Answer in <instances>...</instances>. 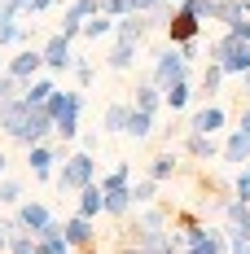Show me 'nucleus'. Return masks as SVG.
<instances>
[{
  "instance_id": "f257e3e1",
  "label": "nucleus",
  "mask_w": 250,
  "mask_h": 254,
  "mask_svg": "<svg viewBox=\"0 0 250 254\" xmlns=\"http://www.w3.org/2000/svg\"><path fill=\"white\" fill-rule=\"evenodd\" d=\"M88 180H92V158L88 153L71 158V167L62 171V189H88Z\"/></svg>"
},
{
  "instance_id": "f03ea898",
  "label": "nucleus",
  "mask_w": 250,
  "mask_h": 254,
  "mask_svg": "<svg viewBox=\"0 0 250 254\" xmlns=\"http://www.w3.org/2000/svg\"><path fill=\"white\" fill-rule=\"evenodd\" d=\"M18 224H22V228H31L35 237H40V232L49 228L53 219H49V210H44V206H35V202H31V206H22V210H18Z\"/></svg>"
},
{
  "instance_id": "7ed1b4c3",
  "label": "nucleus",
  "mask_w": 250,
  "mask_h": 254,
  "mask_svg": "<svg viewBox=\"0 0 250 254\" xmlns=\"http://www.w3.org/2000/svg\"><path fill=\"white\" fill-rule=\"evenodd\" d=\"M62 237H66L71 246H88V241H92V224H88V215H79V219H71V224L62 228Z\"/></svg>"
},
{
  "instance_id": "20e7f679",
  "label": "nucleus",
  "mask_w": 250,
  "mask_h": 254,
  "mask_svg": "<svg viewBox=\"0 0 250 254\" xmlns=\"http://www.w3.org/2000/svg\"><path fill=\"white\" fill-rule=\"evenodd\" d=\"M127 206H132V193H127L123 184H119V189H105V210H110V215H123Z\"/></svg>"
},
{
  "instance_id": "39448f33",
  "label": "nucleus",
  "mask_w": 250,
  "mask_h": 254,
  "mask_svg": "<svg viewBox=\"0 0 250 254\" xmlns=\"http://www.w3.org/2000/svg\"><path fill=\"white\" fill-rule=\"evenodd\" d=\"M193 18H198V13H189V9H184V13L171 22V40H193V31H198V22H193Z\"/></svg>"
},
{
  "instance_id": "423d86ee",
  "label": "nucleus",
  "mask_w": 250,
  "mask_h": 254,
  "mask_svg": "<svg viewBox=\"0 0 250 254\" xmlns=\"http://www.w3.org/2000/svg\"><path fill=\"white\" fill-rule=\"evenodd\" d=\"M44 62H49L53 70H66V66H71V57H66V40H53L49 53H44Z\"/></svg>"
},
{
  "instance_id": "0eeeda50",
  "label": "nucleus",
  "mask_w": 250,
  "mask_h": 254,
  "mask_svg": "<svg viewBox=\"0 0 250 254\" xmlns=\"http://www.w3.org/2000/svg\"><path fill=\"white\" fill-rule=\"evenodd\" d=\"M220 123H224V114H220V110H202L198 119H193V131H202V136H211V131H215Z\"/></svg>"
},
{
  "instance_id": "6e6552de",
  "label": "nucleus",
  "mask_w": 250,
  "mask_h": 254,
  "mask_svg": "<svg viewBox=\"0 0 250 254\" xmlns=\"http://www.w3.org/2000/svg\"><path fill=\"white\" fill-rule=\"evenodd\" d=\"M40 246L31 241V232H13V241H9V254H35Z\"/></svg>"
},
{
  "instance_id": "1a4fd4ad",
  "label": "nucleus",
  "mask_w": 250,
  "mask_h": 254,
  "mask_svg": "<svg viewBox=\"0 0 250 254\" xmlns=\"http://www.w3.org/2000/svg\"><path fill=\"white\" fill-rule=\"evenodd\" d=\"M127 123H132V114H127L123 105H114V110L105 114V127H114V131H127Z\"/></svg>"
},
{
  "instance_id": "9d476101",
  "label": "nucleus",
  "mask_w": 250,
  "mask_h": 254,
  "mask_svg": "<svg viewBox=\"0 0 250 254\" xmlns=\"http://www.w3.org/2000/svg\"><path fill=\"white\" fill-rule=\"evenodd\" d=\"M35 66H40V57H35V53H22V57L13 62V75H18V79H26L31 70H35Z\"/></svg>"
},
{
  "instance_id": "9b49d317",
  "label": "nucleus",
  "mask_w": 250,
  "mask_h": 254,
  "mask_svg": "<svg viewBox=\"0 0 250 254\" xmlns=\"http://www.w3.org/2000/svg\"><path fill=\"white\" fill-rule=\"evenodd\" d=\"M127 131H132V136H145V131H150V114H145V110H132V123H127Z\"/></svg>"
},
{
  "instance_id": "f8f14e48",
  "label": "nucleus",
  "mask_w": 250,
  "mask_h": 254,
  "mask_svg": "<svg viewBox=\"0 0 250 254\" xmlns=\"http://www.w3.org/2000/svg\"><path fill=\"white\" fill-rule=\"evenodd\" d=\"M31 167H35L40 176H49V167H53V153H49V149H31Z\"/></svg>"
},
{
  "instance_id": "ddd939ff",
  "label": "nucleus",
  "mask_w": 250,
  "mask_h": 254,
  "mask_svg": "<svg viewBox=\"0 0 250 254\" xmlns=\"http://www.w3.org/2000/svg\"><path fill=\"white\" fill-rule=\"evenodd\" d=\"M246 153H250V136H242V131H237V136L228 140V158H246Z\"/></svg>"
},
{
  "instance_id": "4468645a",
  "label": "nucleus",
  "mask_w": 250,
  "mask_h": 254,
  "mask_svg": "<svg viewBox=\"0 0 250 254\" xmlns=\"http://www.w3.org/2000/svg\"><path fill=\"white\" fill-rule=\"evenodd\" d=\"M189 149L198 153V158H211V140H206L202 131H193V140H189Z\"/></svg>"
},
{
  "instance_id": "2eb2a0df",
  "label": "nucleus",
  "mask_w": 250,
  "mask_h": 254,
  "mask_svg": "<svg viewBox=\"0 0 250 254\" xmlns=\"http://www.w3.org/2000/svg\"><path fill=\"white\" fill-rule=\"evenodd\" d=\"M184 97H189L184 83H171V88H167V101H171V105H184Z\"/></svg>"
},
{
  "instance_id": "dca6fc26",
  "label": "nucleus",
  "mask_w": 250,
  "mask_h": 254,
  "mask_svg": "<svg viewBox=\"0 0 250 254\" xmlns=\"http://www.w3.org/2000/svg\"><path fill=\"white\" fill-rule=\"evenodd\" d=\"M18 197H22L18 184H0V202H18Z\"/></svg>"
},
{
  "instance_id": "f3484780",
  "label": "nucleus",
  "mask_w": 250,
  "mask_h": 254,
  "mask_svg": "<svg viewBox=\"0 0 250 254\" xmlns=\"http://www.w3.org/2000/svg\"><path fill=\"white\" fill-rule=\"evenodd\" d=\"M171 162H175V158H158V162H154V180L167 176V171H171Z\"/></svg>"
},
{
  "instance_id": "a211bd4d",
  "label": "nucleus",
  "mask_w": 250,
  "mask_h": 254,
  "mask_svg": "<svg viewBox=\"0 0 250 254\" xmlns=\"http://www.w3.org/2000/svg\"><path fill=\"white\" fill-rule=\"evenodd\" d=\"M132 197H136V202H150V197H154V184H141V189H136Z\"/></svg>"
},
{
  "instance_id": "6ab92c4d",
  "label": "nucleus",
  "mask_w": 250,
  "mask_h": 254,
  "mask_svg": "<svg viewBox=\"0 0 250 254\" xmlns=\"http://www.w3.org/2000/svg\"><path fill=\"white\" fill-rule=\"evenodd\" d=\"M237 193H242V202H250V176L237 180Z\"/></svg>"
},
{
  "instance_id": "aec40b11",
  "label": "nucleus",
  "mask_w": 250,
  "mask_h": 254,
  "mask_svg": "<svg viewBox=\"0 0 250 254\" xmlns=\"http://www.w3.org/2000/svg\"><path fill=\"white\" fill-rule=\"evenodd\" d=\"M9 232H13V228H9V224H0V254L9 250Z\"/></svg>"
},
{
  "instance_id": "412c9836",
  "label": "nucleus",
  "mask_w": 250,
  "mask_h": 254,
  "mask_svg": "<svg viewBox=\"0 0 250 254\" xmlns=\"http://www.w3.org/2000/svg\"><path fill=\"white\" fill-rule=\"evenodd\" d=\"M123 254H150V250H145V246H136V250H132V246H127V250Z\"/></svg>"
},
{
  "instance_id": "4be33fe9",
  "label": "nucleus",
  "mask_w": 250,
  "mask_h": 254,
  "mask_svg": "<svg viewBox=\"0 0 250 254\" xmlns=\"http://www.w3.org/2000/svg\"><path fill=\"white\" fill-rule=\"evenodd\" d=\"M0 176H4V158H0Z\"/></svg>"
},
{
  "instance_id": "5701e85b",
  "label": "nucleus",
  "mask_w": 250,
  "mask_h": 254,
  "mask_svg": "<svg viewBox=\"0 0 250 254\" xmlns=\"http://www.w3.org/2000/svg\"><path fill=\"white\" fill-rule=\"evenodd\" d=\"M237 254H250V246H246V250H237Z\"/></svg>"
}]
</instances>
